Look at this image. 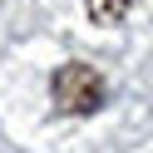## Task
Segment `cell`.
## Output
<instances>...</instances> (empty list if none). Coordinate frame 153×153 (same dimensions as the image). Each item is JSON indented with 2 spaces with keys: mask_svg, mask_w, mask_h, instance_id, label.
I'll return each instance as SVG.
<instances>
[{
  "mask_svg": "<svg viewBox=\"0 0 153 153\" xmlns=\"http://www.w3.org/2000/svg\"><path fill=\"white\" fill-rule=\"evenodd\" d=\"M50 94H54V109L59 114H94V109H104V79L89 64H59L54 79H50Z\"/></svg>",
  "mask_w": 153,
  "mask_h": 153,
  "instance_id": "cell-1",
  "label": "cell"
},
{
  "mask_svg": "<svg viewBox=\"0 0 153 153\" xmlns=\"http://www.w3.org/2000/svg\"><path fill=\"white\" fill-rule=\"evenodd\" d=\"M84 10H89L94 25H119L123 15L133 10V0H84Z\"/></svg>",
  "mask_w": 153,
  "mask_h": 153,
  "instance_id": "cell-2",
  "label": "cell"
}]
</instances>
